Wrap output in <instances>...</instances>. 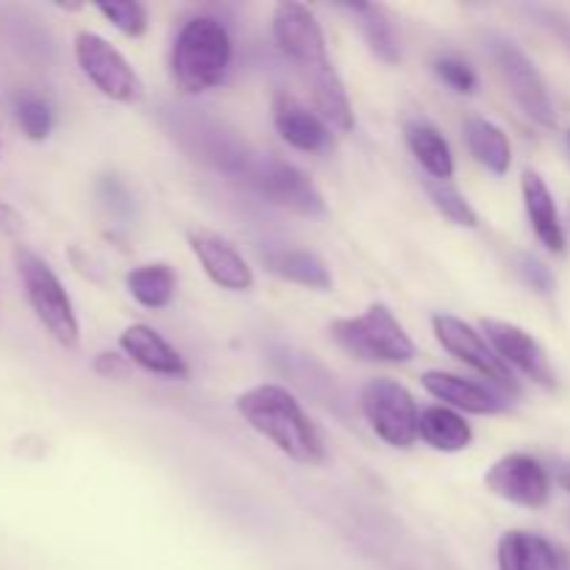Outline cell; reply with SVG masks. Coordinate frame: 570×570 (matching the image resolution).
<instances>
[{"mask_svg": "<svg viewBox=\"0 0 570 570\" xmlns=\"http://www.w3.org/2000/svg\"><path fill=\"white\" fill-rule=\"evenodd\" d=\"M237 412L254 432L271 440L282 454L298 465L326 462V443L321 429L312 423L301 401L278 384H259L237 399Z\"/></svg>", "mask_w": 570, "mask_h": 570, "instance_id": "obj_1", "label": "cell"}, {"mask_svg": "<svg viewBox=\"0 0 570 570\" xmlns=\"http://www.w3.org/2000/svg\"><path fill=\"white\" fill-rule=\"evenodd\" d=\"M232 33L217 17L198 14L184 22L170 53V72L178 89L187 95L209 92L226 81L232 70Z\"/></svg>", "mask_w": 570, "mask_h": 570, "instance_id": "obj_2", "label": "cell"}, {"mask_svg": "<svg viewBox=\"0 0 570 570\" xmlns=\"http://www.w3.org/2000/svg\"><path fill=\"white\" fill-rule=\"evenodd\" d=\"M14 265L28 306H31L37 321L45 326V332L61 348L76 351L78 343H81V326H78L76 306H72L70 295H67L65 284L56 276L53 267L42 256L33 254L31 248H26V245H17Z\"/></svg>", "mask_w": 570, "mask_h": 570, "instance_id": "obj_3", "label": "cell"}, {"mask_svg": "<svg viewBox=\"0 0 570 570\" xmlns=\"http://www.w3.org/2000/svg\"><path fill=\"white\" fill-rule=\"evenodd\" d=\"M332 337L337 340L340 348L365 362L401 365V362H410L415 356V343L401 326L399 317L384 304H371L362 315L334 321Z\"/></svg>", "mask_w": 570, "mask_h": 570, "instance_id": "obj_4", "label": "cell"}, {"mask_svg": "<svg viewBox=\"0 0 570 570\" xmlns=\"http://www.w3.org/2000/svg\"><path fill=\"white\" fill-rule=\"evenodd\" d=\"M360 404L373 432L387 445L410 449L417 440L421 412H417L415 399L404 384L393 382V379H371L362 387Z\"/></svg>", "mask_w": 570, "mask_h": 570, "instance_id": "obj_5", "label": "cell"}, {"mask_svg": "<svg viewBox=\"0 0 570 570\" xmlns=\"http://www.w3.org/2000/svg\"><path fill=\"white\" fill-rule=\"evenodd\" d=\"M76 61L83 76L92 81L98 92L117 104H139L145 98V83L137 76L126 56L92 31H81L76 37Z\"/></svg>", "mask_w": 570, "mask_h": 570, "instance_id": "obj_6", "label": "cell"}, {"mask_svg": "<svg viewBox=\"0 0 570 570\" xmlns=\"http://www.w3.org/2000/svg\"><path fill=\"white\" fill-rule=\"evenodd\" d=\"M432 328L434 337L440 340V345H443L451 356H456V360L465 362L468 367H473L479 376L493 382L495 387H499V393L501 390H504V395L518 393V382L512 367L495 354L493 345H490L488 340H484V334H479L471 323L440 312V315L432 317Z\"/></svg>", "mask_w": 570, "mask_h": 570, "instance_id": "obj_7", "label": "cell"}, {"mask_svg": "<svg viewBox=\"0 0 570 570\" xmlns=\"http://www.w3.org/2000/svg\"><path fill=\"white\" fill-rule=\"evenodd\" d=\"M493 61L499 67L501 78H504L507 89L515 98V104L527 111V117H532L538 126L554 128V104H551V95L546 89V81L538 67H534V61L515 42H510V39H495Z\"/></svg>", "mask_w": 570, "mask_h": 570, "instance_id": "obj_8", "label": "cell"}, {"mask_svg": "<svg viewBox=\"0 0 570 570\" xmlns=\"http://www.w3.org/2000/svg\"><path fill=\"white\" fill-rule=\"evenodd\" d=\"M273 39H276L278 50L293 61L298 72L332 65L326 50V33H323L317 17L304 3L284 0V3L276 6V11H273Z\"/></svg>", "mask_w": 570, "mask_h": 570, "instance_id": "obj_9", "label": "cell"}, {"mask_svg": "<svg viewBox=\"0 0 570 570\" xmlns=\"http://www.w3.org/2000/svg\"><path fill=\"white\" fill-rule=\"evenodd\" d=\"M245 178L254 184L256 193L265 195L271 204L282 206V209H289L304 217L326 215V200H323L321 189L295 165L278 159L254 161L250 170L245 173Z\"/></svg>", "mask_w": 570, "mask_h": 570, "instance_id": "obj_10", "label": "cell"}, {"mask_svg": "<svg viewBox=\"0 0 570 570\" xmlns=\"http://www.w3.org/2000/svg\"><path fill=\"white\" fill-rule=\"evenodd\" d=\"M484 484L493 495L510 501V504L540 510L551 499V476L534 456L507 454L490 465L484 473Z\"/></svg>", "mask_w": 570, "mask_h": 570, "instance_id": "obj_11", "label": "cell"}, {"mask_svg": "<svg viewBox=\"0 0 570 570\" xmlns=\"http://www.w3.org/2000/svg\"><path fill=\"white\" fill-rule=\"evenodd\" d=\"M482 328L484 334H488V343L493 345L495 354H499L507 365L521 371L523 376L532 379V382L540 384V387L546 390L557 387L554 367H551L543 345H540L527 328L507 321H493V317H484Z\"/></svg>", "mask_w": 570, "mask_h": 570, "instance_id": "obj_12", "label": "cell"}, {"mask_svg": "<svg viewBox=\"0 0 570 570\" xmlns=\"http://www.w3.org/2000/svg\"><path fill=\"white\" fill-rule=\"evenodd\" d=\"M189 245H193V254L204 265L206 276L217 287L232 289V293H245V289L254 287V271H250V265L220 234L193 232L189 234Z\"/></svg>", "mask_w": 570, "mask_h": 570, "instance_id": "obj_13", "label": "cell"}, {"mask_svg": "<svg viewBox=\"0 0 570 570\" xmlns=\"http://www.w3.org/2000/svg\"><path fill=\"white\" fill-rule=\"evenodd\" d=\"M120 348L134 365H139L142 371L154 373V376L165 379H187L189 367L187 360L161 337L156 328L145 326V323H134L126 332L120 334Z\"/></svg>", "mask_w": 570, "mask_h": 570, "instance_id": "obj_14", "label": "cell"}, {"mask_svg": "<svg viewBox=\"0 0 570 570\" xmlns=\"http://www.w3.org/2000/svg\"><path fill=\"white\" fill-rule=\"evenodd\" d=\"M423 387L443 404L454 406L460 412H471V415H495L510 406L504 393H495L493 387L471 382V379L454 376V373L429 371L421 376Z\"/></svg>", "mask_w": 570, "mask_h": 570, "instance_id": "obj_15", "label": "cell"}, {"mask_svg": "<svg viewBox=\"0 0 570 570\" xmlns=\"http://www.w3.org/2000/svg\"><path fill=\"white\" fill-rule=\"evenodd\" d=\"M273 122H276V131L282 134L284 142L293 145L295 150H304V154H317L332 142V128L321 120L317 111L306 109L293 95L278 92L273 98Z\"/></svg>", "mask_w": 570, "mask_h": 570, "instance_id": "obj_16", "label": "cell"}, {"mask_svg": "<svg viewBox=\"0 0 570 570\" xmlns=\"http://www.w3.org/2000/svg\"><path fill=\"white\" fill-rule=\"evenodd\" d=\"M499 570H570V566L543 534L512 529L499 540Z\"/></svg>", "mask_w": 570, "mask_h": 570, "instance_id": "obj_17", "label": "cell"}, {"mask_svg": "<svg viewBox=\"0 0 570 570\" xmlns=\"http://www.w3.org/2000/svg\"><path fill=\"white\" fill-rule=\"evenodd\" d=\"M304 83L312 92V104L321 120L326 122L332 131L348 134L354 128V106H351L348 92H345L343 78L337 76L332 65L317 67V70L301 72Z\"/></svg>", "mask_w": 570, "mask_h": 570, "instance_id": "obj_18", "label": "cell"}, {"mask_svg": "<svg viewBox=\"0 0 570 570\" xmlns=\"http://www.w3.org/2000/svg\"><path fill=\"white\" fill-rule=\"evenodd\" d=\"M523 204H527L529 223L534 228V237L551 250V254H566V232H562L560 215H557L554 195L543 176L534 170L523 173Z\"/></svg>", "mask_w": 570, "mask_h": 570, "instance_id": "obj_19", "label": "cell"}, {"mask_svg": "<svg viewBox=\"0 0 570 570\" xmlns=\"http://www.w3.org/2000/svg\"><path fill=\"white\" fill-rule=\"evenodd\" d=\"M265 265L273 276L298 284V287L321 289V293L332 289V273H328L326 262H323L317 254H312V250H304V248L271 250V254L265 256Z\"/></svg>", "mask_w": 570, "mask_h": 570, "instance_id": "obj_20", "label": "cell"}, {"mask_svg": "<svg viewBox=\"0 0 570 570\" xmlns=\"http://www.w3.org/2000/svg\"><path fill=\"white\" fill-rule=\"evenodd\" d=\"M406 145L415 154V159L421 161L423 170L429 173V178H438V181H451L454 178V154H451V145L432 122L426 120H410L404 126Z\"/></svg>", "mask_w": 570, "mask_h": 570, "instance_id": "obj_21", "label": "cell"}, {"mask_svg": "<svg viewBox=\"0 0 570 570\" xmlns=\"http://www.w3.org/2000/svg\"><path fill=\"white\" fill-rule=\"evenodd\" d=\"M417 438L434 451H445V454H456L465 451L473 440V429L465 417L449 406H429L421 412V423H417Z\"/></svg>", "mask_w": 570, "mask_h": 570, "instance_id": "obj_22", "label": "cell"}, {"mask_svg": "<svg viewBox=\"0 0 570 570\" xmlns=\"http://www.w3.org/2000/svg\"><path fill=\"white\" fill-rule=\"evenodd\" d=\"M465 142L471 156L482 167H488L495 176H504L512 165V148L507 134L488 117H468L465 122Z\"/></svg>", "mask_w": 570, "mask_h": 570, "instance_id": "obj_23", "label": "cell"}, {"mask_svg": "<svg viewBox=\"0 0 570 570\" xmlns=\"http://www.w3.org/2000/svg\"><path fill=\"white\" fill-rule=\"evenodd\" d=\"M128 293L148 309H165L176 295V273L170 265H142L128 273Z\"/></svg>", "mask_w": 570, "mask_h": 570, "instance_id": "obj_24", "label": "cell"}, {"mask_svg": "<svg viewBox=\"0 0 570 570\" xmlns=\"http://www.w3.org/2000/svg\"><path fill=\"white\" fill-rule=\"evenodd\" d=\"M348 11L360 20V28L362 33H365L373 53H376L384 65H399L401 45H399V37H395L393 22H390V17L384 14V9H379V6L356 3V6H348Z\"/></svg>", "mask_w": 570, "mask_h": 570, "instance_id": "obj_25", "label": "cell"}, {"mask_svg": "<svg viewBox=\"0 0 570 570\" xmlns=\"http://www.w3.org/2000/svg\"><path fill=\"white\" fill-rule=\"evenodd\" d=\"M423 187H426L432 204L438 206V209L443 212L451 223H456V226H462V228L479 226L476 209L468 204V198L460 193V189L451 187L449 181H438V178H426V181H423Z\"/></svg>", "mask_w": 570, "mask_h": 570, "instance_id": "obj_26", "label": "cell"}, {"mask_svg": "<svg viewBox=\"0 0 570 570\" xmlns=\"http://www.w3.org/2000/svg\"><path fill=\"white\" fill-rule=\"evenodd\" d=\"M14 117L20 122L22 134L33 142H42L53 131V109L37 95H17L14 98Z\"/></svg>", "mask_w": 570, "mask_h": 570, "instance_id": "obj_27", "label": "cell"}, {"mask_svg": "<svg viewBox=\"0 0 570 570\" xmlns=\"http://www.w3.org/2000/svg\"><path fill=\"white\" fill-rule=\"evenodd\" d=\"M98 11L126 37L137 39L148 31V9L142 3H134V0H126V3H98Z\"/></svg>", "mask_w": 570, "mask_h": 570, "instance_id": "obj_28", "label": "cell"}, {"mask_svg": "<svg viewBox=\"0 0 570 570\" xmlns=\"http://www.w3.org/2000/svg\"><path fill=\"white\" fill-rule=\"evenodd\" d=\"M434 72H438L440 81H443L445 87H451L460 95L476 92L479 87V78L476 72H473V67L468 65V61L456 59V56H440V59L434 61Z\"/></svg>", "mask_w": 570, "mask_h": 570, "instance_id": "obj_29", "label": "cell"}, {"mask_svg": "<svg viewBox=\"0 0 570 570\" xmlns=\"http://www.w3.org/2000/svg\"><path fill=\"white\" fill-rule=\"evenodd\" d=\"M518 273H521L523 282L532 289H538V293L549 295L551 289H554V276H551L549 267H546L543 262L534 259V256H521V259H518Z\"/></svg>", "mask_w": 570, "mask_h": 570, "instance_id": "obj_30", "label": "cell"}, {"mask_svg": "<svg viewBox=\"0 0 570 570\" xmlns=\"http://www.w3.org/2000/svg\"><path fill=\"white\" fill-rule=\"evenodd\" d=\"M22 228H26V223H22L20 212L0 200V234H6V237H20Z\"/></svg>", "mask_w": 570, "mask_h": 570, "instance_id": "obj_31", "label": "cell"}, {"mask_svg": "<svg viewBox=\"0 0 570 570\" xmlns=\"http://www.w3.org/2000/svg\"><path fill=\"white\" fill-rule=\"evenodd\" d=\"M95 371H98L100 376H106V379H120V376H126L128 365L122 362V356L100 354L98 360H95Z\"/></svg>", "mask_w": 570, "mask_h": 570, "instance_id": "obj_32", "label": "cell"}, {"mask_svg": "<svg viewBox=\"0 0 570 570\" xmlns=\"http://www.w3.org/2000/svg\"><path fill=\"white\" fill-rule=\"evenodd\" d=\"M557 482H560L562 490H568V493H570V462L557 468Z\"/></svg>", "mask_w": 570, "mask_h": 570, "instance_id": "obj_33", "label": "cell"}, {"mask_svg": "<svg viewBox=\"0 0 570 570\" xmlns=\"http://www.w3.org/2000/svg\"><path fill=\"white\" fill-rule=\"evenodd\" d=\"M568 145H570V131H568Z\"/></svg>", "mask_w": 570, "mask_h": 570, "instance_id": "obj_34", "label": "cell"}]
</instances>
